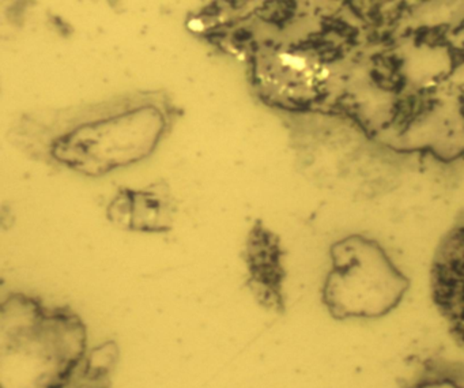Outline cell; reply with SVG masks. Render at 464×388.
Returning <instances> with one entry per match:
<instances>
[{
	"mask_svg": "<svg viewBox=\"0 0 464 388\" xmlns=\"http://www.w3.org/2000/svg\"><path fill=\"white\" fill-rule=\"evenodd\" d=\"M180 115L165 93L25 113L12 140L34 159L100 178L150 157Z\"/></svg>",
	"mask_w": 464,
	"mask_h": 388,
	"instance_id": "6da1fadb",
	"label": "cell"
},
{
	"mask_svg": "<svg viewBox=\"0 0 464 388\" xmlns=\"http://www.w3.org/2000/svg\"><path fill=\"white\" fill-rule=\"evenodd\" d=\"M88 352V327L69 306L21 292L0 304V388H69Z\"/></svg>",
	"mask_w": 464,
	"mask_h": 388,
	"instance_id": "7a4b0ae2",
	"label": "cell"
},
{
	"mask_svg": "<svg viewBox=\"0 0 464 388\" xmlns=\"http://www.w3.org/2000/svg\"><path fill=\"white\" fill-rule=\"evenodd\" d=\"M330 257L322 303L334 319H380L409 292L410 279L374 238L346 236L331 246Z\"/></svg>",
	"mask_w": 464,
	"mask_h": 388,
	"instance_id": "3957f363",
	"label": "cell"
},
{
	"mask_svg": "<svg viewBox=\"0 0 464 388\" xmlns=\"http://www.w3.org/2000/svg\"><path fill=\"white\" fill-rule=\"evenodd\" d=\"M431 297L464 346V211L442 238L430 270Z\"/></svg>",
	"mask_w": 464,
	"mask_h": 388,
	"instance_id": "277c9868",
	"label": "cell"
},
{
	"mask_svg": "<svg viewBox=\"0 0 464 388\" xmlns=\"http://www.w3.org/2000/svg\"><path fill=\"white\" fill-rule=\"evenodd\" d=\"M285 249L281 238L265 222L255 221L249 230L243 252L246 267V285L263 308L276 314H284Z\"/></svg>",
	"mask_w": 464,
	"mask_h": 388,
	"instance_id": "5b68a950",
	"label": "cell"
},
{
	"mask_svg": "<svg viewBox=\"0 0 464 388\" xmlns=\"http://www.w3.org/2000/svg\"><path fill=\"white\" fill-rule=\"evenodd\" d=\"M176 200L169 184L156 181L146 189H121L107 208L108 221L130 232H170L175 224Z\"/></svg>",
	"mask_w": 464,
	"mask_h": 388,
	"instance_id": "8992f818",
	"label": "cell"
},
{
	"mask_svg": "<svg viewBox=\"0 0 464 388\" xmlns=\"http://www.w3.org/2000/svg\"><path fill=\"white\" fill-rule=\"evenodd\" d=\"M121 360L118 342L110 339L89 350L69 388H113L112 376Z\"/></svg>",
	"mask_w": 464,
	"mask_h": 388,
	"instance_id": "52a82bcc",
	"label": "cell"
},
{
	"mask_svg": "<svg viewBox=\"0 0 464 388\" xmlns=\"http://www.w3.org/2000/svg\"><path fill=\"white\" fill-rule=\"evenodd\" d=\"M404 388H464V363L428 358Z\"/></svg>",
	"mask_w": 464,
	"mask_h": 388,
	"instance_id": "ba28073f",
	"label": "cell"
}]
</instances>
